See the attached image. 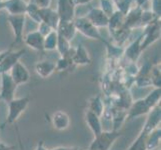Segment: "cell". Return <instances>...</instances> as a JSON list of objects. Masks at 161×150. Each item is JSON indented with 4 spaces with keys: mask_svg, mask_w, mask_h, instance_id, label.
Listing matches in <instances>:
<instances>
[{
    "mask_svg": "<svg viewBox=\"0 0 161 150\" xmlns=\"http://www.w3.org/2000/svg\"><path fill=\"white\" fill-rule=\"evenodd\" d=\"M160 120H161V109H160V104H159L148 112L146 122H145V124H144L141 132L145 133V134L150 133L152 130L159 127Z\"/></svg>",
    "mask_w": 161,
    "mask_h": 150,
    "instance_id": "obj_8",
    "label": "cell"
},
{
    "mask_svg": "<svg viewBox=\"0 0 161 150\" xmlns=\"http://www.w3.org/2000/svg\"><path fill=\"white\" fill-rule=\"evenodd\" d=\"M13 149H14L13 146L7 145V144H5V143L0 141V150H13Z\"/></svg>",
    "mask_w": 161,
    "mask_h": 150,
    "instance_id": "obj_32",
    "label": "cell"
},
{
    "mask_svg": "<svg viewBox=\"0 0 161 150\" xmlns=\"http://www.w3.org/2000/svg\"><path fill=\"white\" fill-rule=\"evenodd\" d=\"M74 25H75L76 30H79L83 35H85L87 37H90V38H92V39H98L102 42H105V40L102 38L101 34L99 33V31L97 30L96 27L94 26L86 17L77 18L74 21Z\"/></svg>",
    "mask_w": 161,
    "mask_h": 150,
    "instance_id": "obj_3",
    "label": "cell"
},
{
    "mask_svg": "<svg viewBox=\"0 0 161 150\" xmlns=\"http://www.w3.org/2000/svg\"><path fill=\"white\" fill-rule=\"evenodd\" d=\"M87 110H90L91 112L95 113L96 115L99 116V117H101L104 112V103H103L102 98L99 95L90 98L89 101H88V109Z\"/></svg>",
    "mask_w": 161,
    "mask_h": 150,
    "instance_id": "obj_23",
    "label": "cell"
},
{
    "mask_svg": "<svg viewBox=\"0 0 161 150\" xmlns=\"http://www.w3.org/2000/svg\"><path fill=\"white\" fill-rule=\"evenodd\" d=\"M86 18L96 27H105L108 25L109 16H107L100 8H93L88 12Z\"/></svg>",
    "mask_w": 161,
    "mask_h": 150,
    "instance_id": "obj_14",
    "label": "cell"
},
{
    "mask_svg": "<svg viewBox=\"0 0 161 150\" xmlns=\"http://www.w3.org/2000/svg\"><path fill=\"white\" fill-rule=\"evenodd\" d=\"M160 127H157L150 133H148L146 137V150H157L160 145Z\"/></svg>",
    "mask_w": 161,
    "mask_h": 150,
    "instance_id": "obj_22",
    "label": "cell"
},
{
    "mask_svg": "<svg viewBox=\"0 0 161 150\" xmlns=\"http://www.w3.org/2000/svg\"><path fill=\"white\" fill-rule=\"evenodd\" d=\"M74 147H66V146H59V147H55L50 150H73Z\"/></svg>",
    "mask_w": 161,
    "mask_h": 150,
    "instance_id": "obj_34",
    "label": "cell"
},
{
    "mask_svg": "<svg viewBox=\"0 0 161 150\" xmlns=\"http://www.w3.org/2000/svg\"><path fill=\"white\" fill-rule=\"evenodd\" d=\"M53 29L51 28L50 26L49 25H47L46 23H44V22H40L39 24H38V29H37V31L40 33V34L43 36V37H45L47 34H49L51 31H52Z\"/></svg>",
    "mask_w": 161,
    "mask_h": 150,
    "instance_id": "obj_29",
    "label": "cell"
},
{
    "mask_svg": "<svg viewBox=\"0 0 161 150\" xmlns=\"http://www.w3.org/2000/svg\"><path fill=\"white\" fill-rule=\"evenodd\" d=\"M58 33L56 30H52L49 34L44 37V50H54L57 46Z\"/></svg>",
    "mask_w": 161,
    "mask_h": 150,
    "instance_id": "obj_25",
    "label": "cell"
},
{
    "mask_svg": "<svg viewBox=\"0 0 161 150\" xmlns=\"http://www.w3.org/2000/svg\"><path fill=\"white\" fill-rule=\"evenodd\" d=\"M7 20L13 30L14 36H15V43H19L23 40V29L25 24V14H15L11 15L9 14Z\"/></svg>",
    "mask_w": 161,
    "mask_h": 150,
    "instance_id": "obj_6",
    "label": "cell"
},
{
    "mask_svg": "<svg viewBox=\"0 0 161 150\" xmlns=\"http://www.w3.org/2000/svg\"><path fill=\"white\" fill-rule=\"evenodd\" d=\"M74 1V4H85V3H88L90 2L91 0H73Z\"/></svg>",
    "mask_w": 161,
    "mask_h": 150,
    "instance_id": "obj_35",
    "label": "cell"
},
{
    "mask_svg": "<svg viewBox=\"0 0 161 150\" xmlns=\"http://www.w3.org/2000/svg\"><path fill=\"white\" fill-rule=\"evenodd\" d=\"M24 52H25L24 49H21L19 51H14V52H11L8 50L7 53L5 54V56L0 61V74L7 73L8 71H10V69L13 67V65L18 62L20 57Z\"/></svg>",
    "mask_w": 161,
    "mask_h": 150,
    "instance_id": "obj_9",
    "label": "cell"
},
{
    "mask_svg": "<svg viewBox=\"0 0 161 150\" xmlns=\"http://www.w3.org/2000/svg\"><path fill=\"white\" fill-rule=\"evenodd\" d=\"M17 134H18V140H19L20 150H25V149H24V146H23V143H22V140H21V137H20V133L18 132V130H17Z\"/></svg>",
    "mask_w": 161,
    "mask_h": 150,
    "instance_id": "obj_36",
    "label": "cell"
},
{
    "mask_svg": "<svg viewBox=\"0 0 161 150\" xmlns=\"http://www.w3.org/2000/svg\"><path fill=\"white\" fill-rule=\"evenodd\" d=\"M150 107L146 104V102L144 101V99H138L136 101H134L129 108L128 113H127V119L131 120L139 117V116L148 114V112L150 111Z\"/></svg>",
    "mask_w": 161,
    "mask_h": 150,
    "instance_id": "obj_12",
    "label": "cell"
},
{
    "mask_svg": "<svg viewBox=\"0 0 161 150\" xmlns=\"http://www.w3.org/2000/svg\"><path fill=\"white\" fill-rule=\"evenodd\" d=\"M73 150H78V149H76V148H74V149H73Z\"/></svg>",
    "mask_w": 161,
    "mask_h": 150,
    "instance_id": "obj_39",
    "label": "cell"
},
{
    "mask_svg": "<svg viewBox=\"0 0 161 150\" xmlns=\"http://www.w3.org/2000/svg\"><path fill=\"white\" fill-rule=\"evenodd\" d=\"M152 13L156 16V17H160V0H152Z\"/></svg>",
    "mask_w": 161,
    "mask_h": 150,
    "instance_id": "obj_31",
    "label": "cell"
},
{
    "mask_svg": "<svg viewBox=\"0 0 161 150\" xmlns=\"http://www.w3.org/2000/svg\"><path fill=\"white\" fill-rule=\"evenodd\" d=\"M55 70H56V65L52 61L43 60L35 64V71L37 75L40 76L41 78H48L54 73Z\"/></svg>",
    "mask_w": 161,
    "mask_h": 150,
    "instance_id": "obj_18",
    "label": "cell"
},
{
    "mask_svg": "<svg viewBox=\"0 0 161 150\" xmlns=\"http://www.w3.org/2000/svg\"><path fill=\"white\" fill-rule=\"evenodd\" d=\"M72 62L76 65H87L91 63V58L88 51L83 46V44H79L76 49H74L73 57H72Z\"/></svg>",
    "mask_w": 161,
    "mask_h": 150,
    "instance_id": "obj_17",
    "label": "cell"
},
{
    "mask_svg": "<svg viewBox=\"0 0 161 150\" xmlns=\"http://www.w3.org/2000/svg\"><path fill=\"white\" fill-rule=\"evenodd\" d=\"M51 124L53 128L57 131H64L70 126L69 115L63 110H58L51 116Z\"/></svg>",
    "mask_w": 161,
    "mask_h": 150,
    "instance_id": "obj_11",
    "label": "cell"
},
{
    "mask_svg": "<svg viewBox=\"0 0 161 150\" xmlns=\"http://www.w3.org/2000/svg\"><path fill=\"white\" fill-rule=\"evenodd\" d=\"M59 54L61 55V57L65 56L66 54L69 52L70 50V45H69V41L66 40L64 37H62L60 34H58V39H57V46H56Z\"/></svg>",
    "mask_w": 161,
    "mask_h": 150,
    "instance_id": "obj_26",
    "label": "cell"
},
{
    "mask_svg": "<svg viewBox=\"0 0 161 150\" xmlns=\"http://www.w3.org/2000/svg\"><path fill=\"white\" fill-rule=\"evenodd\" d=\"M24 42L30 48L42 51L44 50V37L37 30L29 32L24 37Z\"/></svg>",
    "mask_w": 161,
    "mask_h": 150,
    "instance_id": "obj_16",
    "label": "cell"
},
{
    "mask_svg": "<svg viewBox=\"0 0 161 150\" xmlns=\"http://www.w3.org/2000/svg\"><path fill=\"white\" fill-rule=\"evenodd\" d=\"M160 97H161V89L160 87H155V89L150 92L144 97V101L146 102V104L148 105L150 109L154 108L155 106L160 104Z\"/></svg>",
    "mask_w": 161,
    "mask_h": 150,
    "instance_id": "obj_24",
    "label": "cell"
},
{
    "mask_svg": "<svg viewBox=\"0 0 161 150\" xmlns=\"http://www.w3.org/2000/svg\"><path fill=\"white\" fill-rule=\"evenodd\" d=\"M17 85L15 84L14 81L11 78L10 74L2 73L1 74V90H0V98L3 101L9 103L11 100L14 99V94L16 91Z\"/></svg>",
    "mask_w": 161,
    "mask_h": 150,
    "instance_id": "obj_4",
    "label": "cell"
},
{
    "mask_svg": "<svg viewBox=\"0 0 161 150\" xmlns=\"http://www.w3.org/2000/svg\"><path fill=\"white\" fill-rule=\"evenodd\" d=\"M4 8L11 15L25 14L27 4L24 0H6L4 3Z\"/></svg>",
    "mask_w": 161,
    "mask_h": 150,
    "instance_id": "obj_20",
    "label": "cell"
},
{
    "mask_svg": "<svg viewBox=\"0 0 161 150\" xmlns=\"http://www.w3.org/2000/svg\"><path fill=\"white\" fill-rule=\"evenodd\" d=\"M29 102H30V97L28 96L21 97V98H14L11 100L8 103V115L5 124L15 123L21 116V114L26 110Z\"/></svg>",
    "mask_w": 161,
    "mask_h": 150,
    "instance_id": "obj_2",
    "label": "cell"
},
{
    "mask_svg": "<svg viewBox=\"0 0 161 150\" xmlns=\"http://www.w3.org/2000/svg\"><path fill=\"white\" fill-rule=\"evenodd\" d=\"M75 4L73 0H58V11L60 21H72L74 16Z\"/></svg>",
    "mask_w": 161,
    "mask_h": 150,
    "instance_id": "obj_10",
    "label": "cell"
},
{
    "mask_svg": "<svg viewBox=\"0 0 161 150\" xmlns=\"http://www.w3.org/2000/svg\"><path fill=\"white\" fill-rule=\"evenodd\" d=\"M112 2H113L112 0H101V8L100 9L107 16H109V17L114 13Z\"/></svg>",
    "mask_w": 161,
    "mask_h": 150,
    "instance_id": "obj_28",
    "label": "cell"
},
{
    "mask_svg": "<svg viewBox=\"0 0 161 150\" xmlns=\"http://www.w3.org/2000/svg\"><path fill=\"white\" fill-rule=\"evenodd\" d=\"M159 37H160V24L158 23L157 20H155L148 24L145 31L142 34V40H141L142 51L145 50L154 41H156Z\"/></svg>",
    "mask_w": 161,
    "mask_h": 150,
    "instance_id": "obj_5",
    "label": "cell"
},
{
    "mask_svg": "<svg viewBox=\"0 0 161 150\" xmlns=\"http://www.w3.org/2000/svg\"><path fill=\"white\" fill-rule=\"evenodd\" d=\"M39 15L41 21L49 25L53 30H56L58 24L60 22L59 15L57 12H55L50 7L47 8H39Z\"/></svg>",
    "mask_w": 161,
    "mask_h": 150,
    "instance_id": "obj_13",
    "label": "cell"
},
{
    "mask_svg": "<svg viewBox=\"0 0 161 150\" xmlns=\"http://www.w3.org/2000/svg\"><path fill=\"white\" fill-rule=\"evenodd\" d=\"M25 13H28V15L33 19V21L36 22L37 24H39L41 22V18L39 15V8H38L35 4H33L31 2L29 4H27V8H26Z\"/></svg>",
    "mask_w": 161,
    "mask_h": 150,
    "instance_id": "obj_27",
    "label": "cell"
},
{
    "mask_svg": "<svg viewBox=\"0 0 161 150\" xmlns=\"http://www.w3.org/2000/svg\"><path fill=\"white\" fill-rule=\"evenodd\" d=\"M141 40H142V35H140L135 41H133L130 45L126 48L125 50V55L132 63H134L139 58L140 53L142 52L141 50Z\"/></svg>",
    "mask_w": 161,
    "mask_h": 150,
    "instance_id": "obj_21",
    "label": "cell"
},
{
    "mask_svg": "<svg viewBox=\"0 0 161 150\" xmlns=\"http://www.w3.org/2000/svg\"><path fill=\"white\" fill-rule=\"evenodd\" d=\"M58 34H60L62 37H64L66 40L70 41L73 39L76 33V28L74 25V22L72 21H60L58 27L56 29Z\"/></svg>",
    "mask_w": 161,
    "mask_h": 150,
    "instance_id": "obj_19",
    "label": "cell"
},
{
    "mask_svg": "<svg viewBox=\"0 0 161 150\" xmlns=\"http://www.w3.org/2000/svg\"><path fill=\"white\" fill-rule=\"evenodd\" d=\"M51 0H30V2L35 4L38 8H47L49 7Z\"/></svg>",
    "mask_w": 161,
    "mask_h": 150,
    "instance_id": "obj_30",
    "label": "cell"
},
{
    "mask_svg": "<svg viewBox=\"0 0 161 150\" xmlns=\"http://www.w3.org/2000/svg\"><path fill=\"white\" fill-rule=\"evenodd\" d=\"M84 118H85V123L89 127V129L91 130L94 136L98 135L99 133L103 131L102 122L98 115L91 112L90 110H86Z\"/></svg>",
    "mask_w": 161,
    "mask_h": 150,
    "instance_id": "obj_15",
    "label": "cell"
},
{
    "mask_svg": "<svg viewBox=\"0 0 161 150\" xmlns=\"http://www.w3.org/2000/svg\"><path fill=\"white\" fill-rule=\"evenodd\" d=\"M34 150H48V149L45 147V145H44V142L41 140V141H39L37 143V145H36Z\"/></svg>",
    "mask_w": 161,
    "mask_h": 150,
    "instance_id": "obj_33",
    "label": "cell"
},
{
    "mask_svg": "<svg viewBox=\"0 0 161 150\" xmlns=\"http://www.w3.org/2000/svg\"><path fill=\"white\" fill-rule=\"evenodd\" d=\"M3 126H4V124H3V125H1V126H0V129H1V128H2V127H3Z\"/></svg>",
    "mask_w": 161,
    "mask_h": 150,
    "instance_id": "obj_38",
    "label": "cell"
},
{
    "mask_svg": "<svg viewBox=\"0 0 161 150\" xmlns=\"http://www.w3.org/2000/svg\"><path fill=\"white\" fill-rule=\"evenodd\" d=\"M122 136V133L116 130L102 131L98 135L94 136L88 150H109L114 142Z\"/></svg>",
    "mask_w": 161,
    "mask_h": 150,
    "instance_id": "obj_1",
    "label": "cell"
},
{
    "mask_svg": "<svg viewBox=\"0 0 161 150\" xmlns=\"http://www.w3.org/2000/svg\"><path fill=\"white\" fill-rule=\"evenodd\" d=\"M6 53H7V51H5V52H3V53H0V61L2 60V58L5 56V54H6Z\"/></svg>",
    "mask_w": 161,
    "mask_h": 150,
    "instance_id": "obj_37",
    "label": "cell"
},
{
    "mask_svg": "<svg viewBox=\"0 0 161 150\" xmlns=\"http://www.w3.org/2000/svg\"><path fill=\"white\" fill-rule=\"evenodd\" d=\"M8 73L10 74L11 78L17 86L25 84L30 80V73L28 69L26 68L25 65L20 63L19 61L13 65V67L10 69V72H8Z\"/></svg>",
    "mask_w": 161,
    "mask_h": 150,
    "instance_id": "obj_7",
    "label": "cell"
}]
</instances>
